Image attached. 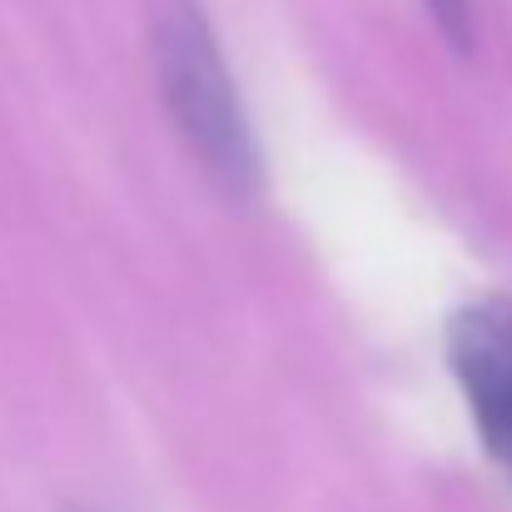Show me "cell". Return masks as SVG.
<instances>
[{"mask_svg":"<svg viewBox=\"0 0 512 512\" xmlns=\"http://www.w3.org/2000/svg\"><path fill=\"white\" fill-rule=\"evenodd\" d=\"M145 45L165 120L199 174L239 204L259 199L264 150L204 0H145Z\"/></svg>","mask_w":512,"mask_h":512,"instance_id":"1","label":"cell"},{"mask_svg":"<svg viewBox=\"0 0 512 512\" xmlns=\"http://www.w3.org/2000/svg\"><path fill=\"white\" fill-rule=\"evenodd\" d=\"M448 363L483 443L512 463V304L483 299L448 324Z\"/></svg>","mask_w":512,"mask_h":512,"instance_id":"2","label":"cell"},{"mask_svg":"<svg viewBox=\"0 0 512 512\" xmlns=\"http://www.w3.org/2000/svg\"><path fill=\"white\" fill-rule=\"evenodd\" d=\"M423 10L433 15L438 35L453 45V50H473V35H478V15H473V0H423Z\"/></svg>","mask_w":512,"mask_h":512,"instance_id":"3","label":"cell"},{"mask_svg":"<svg viewBox=\"0 0 512 512\" xmlns=\"http://www.w3.org/2000/svg\"><path fill=\"white\" fill-rule=\"evenodd\" d=\"M508 468H512V463H508Z\"/></svg>","mask_w":512,"mask_h":512,"instance_id":"4","label":"cell"}]
</instances>
